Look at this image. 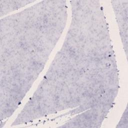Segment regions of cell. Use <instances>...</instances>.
<instances>
[{
    "mask_svg": "<svg viewBox=\"0 0 128 128\" xmlns=\"http://www.w3.org/2000/svg\"><path fill=\"white\" fill-rule=\"evenodd\" d=\"M36 0H0V17L6 16L11 12L17 10Z\"/></svg>",
    "mask_w": 128,
    "mask_h": 128,
    "instance_id": "obj_3",
    "label": "cell"
},
{
    "mask_svg": "<svg viewBox=\"0 0 128 128\" xmlns=\"http://www.w3.org/2000/svg\"><path fill=\"white\" fill-rule=\"evenodd\" d=\"M111 4L118 26L123 48L128 57V0H112Z\"/></svg>",
    "mask_w": 128,
    "mask_h": 128,
    "instance_id": "obj_2",
    "label": "cell"
},
{
    "mask_svg": "<svg viewBox=\"0 0 128 128\" xmlns=\"http://www.w3.org/2000/svg\"><path fill=\"white\" fill-rule=\"evenodd\" d=\"M66 0H42L0 20V120L10 118L44 70L65 28Z\"/></svg>",
    "mask_w": 128,
    "mask_h": 128,
    "instance_id": "obj_1",
    "label": "cell"
},
{
    "mask_svg": "<svg viewBox=\"0 0 128 128\" xmlns=\"http://www.w3.org/2000/svg\"><path fill=\"white\" fill-rule=\"evenodd\" d=\"M116 127L128 128V107L127 106Z\"/></svg>",
    "mask_w": 128,
    "mask_h": 128,
    "instance_id": "obj_4",
    "label": "cell"
}]
</instances>
